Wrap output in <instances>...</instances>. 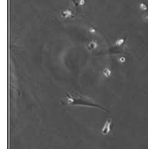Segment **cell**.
I'll return each instance as SVG.
<instances>
[{"instance_id":"6da1fadb","label":"cell","mask_w":148,"mask_h":149,"mask_svg":"<svg viewBox=\"0 0 148 149\" xmlns=\"http://www.w3.org/2000/svg\"><path fill=\"white\" fill-rule=\"evenodd\" d=\"M63 106H82L97 108L107 111V109L101 105L95 103L93 100L80 94H68L66 99L62 102Z\"/></svg>"},{"instance_id":"7a4b0ae2","label":"cell","mask_w":148,"mask_h":149,"mask_svg":"<svg viewBox=\"0 0 148 149\" xmlns=\"http://www.w3.org/2000/svg\"><path fill=\"white\" fill-rule=\"evenodd\" d=\"M112 126V121L111 119H107L104 124L102 129V134L104 135H107L110 133Z\"/></svg>"}]
</instances>
